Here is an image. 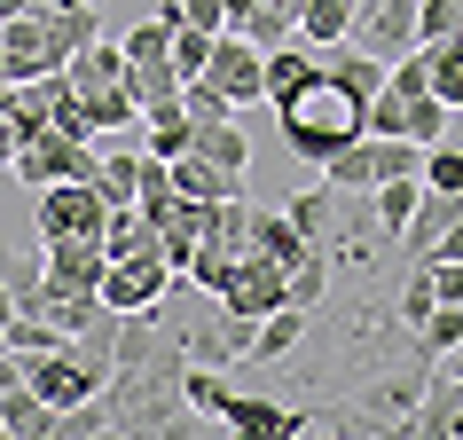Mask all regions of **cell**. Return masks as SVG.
<instances>
[{"label": "cell", "instance_id": "obj_1", "mask_svg": "<svg viewBox=\"0 0 463 440\" xmlns=\"http://www.w3.org/2000/svg\"><path fill=\"white\" fill-rule=\"evenodd\" d=\"M181 378H189V322L165 299L142 307V315H118V362H110V386H102L110 440H196Z\"/></svg>", "mask_w": 463, "mask_h": 440}, {"label": "cell", "instance_id": "obj_2", "mask_svg": "<svg viewBox=\"0 0 463 440\" xmlns=\"http://www.w3.org/2000/svg\"><path fill=\"white\" fill-rule=\"evenodd\" d=\"M283 213H291L298 236L330 260V275H369V268L392 260V236H385V220H377V205H369V189L322 181V189H298Z\"/></svg>", "mask_w": 463, "mask_h": 440}, {"label": "cell", "instance_id": "obj_3", "mask_svg": "<svg viewBox=\"0 0 463 440\" xmlns=\"http://www.w3.org/2000/svg\"><path fill=\"white\" fill-rule=\"evenodd\" d=\"M275 119H283V142H291V158H338L345 142H362L369 134V95L354 87V79L322 55L315 63V79L298 87V95H283L275 102Z\"/></svg>", "mask_w": 463, "mask_h": 440}, {"label": "cell", "instance_id": "obj_4", "mask_svg": "<svg viewBox=\"0 0 463 440\" xmlns=\"http://www.w3.org/2000/svg\"><path fill=\"white\" fill-rule=\"evenodd\" d=\"M189 409H204V416H220V425H236V433H251V440H298L307 433V401H275V393H236L220 369H204V362H189Z\"/></svg>", "mask_w": 463, "mask_h": 440}, {"label": "cell", "instance_id": "obj_5", "mask_svg": "<svg viewBox=\"0 0 463 440\" xmlns=\"http://www.w3.org/2000/svg\"><path fill=\"white\" fill-rule=\"evenodd\" d=\"M173 283H181V268L165 260V244L118 252V260L102 268V307H110V315H142V307H157V299H173Z\"/></svg>", "mask_w": 463, "mask_h": 440}, {"label": "cell", "instance_id": "obj_6", "mask_svg": "<svg viewBox=\"0 0 463 440\" xmlns=\"http://www.w3.org/2000/svg\"><path fill=\"white\" fill-rule=\"evenodd\" d=\"M32 220H40V236H102L110 196L95 181H48V189H32Z\"/></svg>", "mask_w": 463, "mask_h": 440}, {"label": "cell", "instance_id": "obj_7", "mask_svg": "<svg viewBox=\"0 0 463 440\" xmlns=\"http://www.w3.org/2000/svg\"><path fill=\"white\" fill-rule=\"evenodd\" d=\"M369 134H401V142L432 149L439 134H448V102H439L432 87H377V102H369Z\"/></svg>", "mask_w": 463, "mask_h": 440}, {"label": "cell", "instance_id": "obj_8", "mask_svg": "<svg viewBox=\"0 0 463 440\" xmlns=\"http://www.w3.org/2000/svg\"><path fill=\"white\" fill-rule=\"evenodd\" d=\"M102 173V142H71V134H40V142L16 149V181L24 189H48V181H95Z\"/></svg>", "mask_w": 463, "mask_h": 440}, {"label": "cell", "instance_id": "obj_9", "mask_svg": "<svg viewBox=\"0 0 463 440\" xmlns=\"http://www.w3.org/2000/svg\"><path fill=\"white\" fill-rule=\"evenodd\" d=\"M204 79H213V87L236 102V110H244V102H268V48H251L244 32H220V40H213V63H204Z\"/></svg>", "mask_w": 463, "mask_h": 440}, {"label": "cell", "instance_id": "obj_10", "mask_svg": "<svg viewBox=\"0 0 463 440\" xmlns=\"http://www.w3.org/2000/svg\"><path fill=\"white\" fill-rule=\"evenodd\" d=\"M102 268H110V244L102 236H40L48 292H102Z\"/></svg>", "mask_w": 463, "mask_h": 440}, {"label": "cell", "instance_id": "obj_11", "mask_svg": "<svg viewBox=\"0 0 463 440\" xmlns=\"http://www.w3.org/2000/svg\"><path fill=\"white\" fill-rule=\"evenodd\" d=\"M345 48L377 55V63H401L416 48V0H369L354 16V32H345Z\"/></svg>", "mask_w": 463, "mask_h": 440}, {"label": "cell", "instance_id": "obj_12", "mask_svg": "<svg viewBox=\"0 0 463 440\" xmlns=\"http://www.w3.org/2000/svg\"><path fill=\"white\" fill-rule=\"evenodd\" d=\"M220 307H236V315H275V307H291L283 268H275L268 252H244V260H236V275L220 283Z\"/></svg>", "mask_w": 463, "mask_h": 440}, {"label": "cell", "instance_id": "obj_13", "mask_svg": "<svg viewBox=\"0 0 463 440\" xmlns=\"http://www.w3.org/2000/svg\"><path fill=\"white\" fill-rule=\"evenodd\" d=\"M448 220H463V189H424V196H416V213H409V228H401V252L424 260V252L448 236Z\"/></svg>", "mask_w": 463, "mask_h": 440}, {"label": "cell", "instance_id": "obj_14", "mask_svg": "<svg viewBox=\"0 0 463 440\" xmlns=\"http://www.w3.org/2000/svg\"><path fill=\"white\" fill-rule=\"evenodd\" d=\"M291 8H298V40H307V48H338L369 0H291Z\"/></svg>", "mask_w": 463, "mask_h": 440}, {"label": "cell", "instance_id": "obj_15", "mask_svg": "<svg viewBox=\"0 0 463 440\" xmlns=\"http://www.w3.org/2000/svg\"><path fill=\"white\" fill-rule=\"evenodd\" d=\"M463 409V378L448 362H432V386H424V409H416V440H448Z\"/></svg>", "mask_w": 463, "mask_h": 440}, {"label": "cell", "instance_id": "obj_16", "mask_svg": "<svg viewBox=\"0 0 463 440\" xmlns=\"http://www.w3.org/2000/svg\"><path fill=\"white\" fill-rule=\"evenodd\" d=\"M173 189L196 196V205H220V196H236V189H244V173H228V166H213V158L181 149V158H173Z\"/></svg>", "mask_w": 463, "mask_h": 440}, {"label": "cell", "instance_id": "obj_17", "mask_svg": "<svg viewBox=\"0 0 463 440\" xmlns=\"http://www.w3.org/2000/svg\"><path fill=\"white\" fill-rule=\"evenodd\" d=\"M189 142H196V119L181 110V95H173V102H149V110H142V149H149V158H181Z\"/></svg>", "mask_w": 463, "mask_h": 440}, {"label": "cell", "instance_id": "obj_18", "mask_svg": "<svg viewBox=\"0 0 463 440\" xmlns=\"http://www.w3.org/2000/svg\"><path fill=\"white\" fill-rule=\"evenodd\" d=\"M228 32H244L251 48H283V40L298 32V8H291V0H244Z\"/></svg>", "mask_w": 463, "mask_h": 440}, {"label": "cell", "instance_id": "obj_19", "mask_svg": "<svg viewBox=\"0 0 463 440\" xmlns=\"http://www.w3.org/2000/svg\"><path fill=\"white\" fill-rule=\"evenodd\" d=\"M0 433L8 440H55V409L32 386H8L0 393Z\"/></svg>", "mask_w": 463, "mask_h": 440}, {"label": "cell", "instance_id": "obj_20", "mask_svg": "<svg viewBox=\"0 0 463 440\" xmlns=\"http://www.w3.org/2000/svg\"><path fill=\"white\" fill-rule=\"evenodd\" d=\"M307 307H275V315H260V339H251V362H291L298 339H307Z\"/></svg>", "mask_w": 463, "mask_h": 440}, {"label": "cell", "instance_id": "obj_21", "mask_svg": "<svg viewBox=\"0 0 463 440\" xmlns=\"http://www.w3.org/2000/svg\"><path fill=\"white\" fill-rule=\"evenodd\" d=\"M416 196H424V173H392V181H377V189H369V205H377V220H385L392 252H401V228H409Z\"/></svg>", "mask_w": 463, "mask_h": 440}, {"label": "cell", "instance_id": "obj_22", "mask_svg": "<svg viewBox=\"0 0 463 440\" xmlns=\"http://www.w3.org/2000/svg\"><path fill=\"white\" fill-rule=\"evenodd\" d=\"M251 252H268L275 268H291L298 252H315V244L298 236V220H291V213H260V205H251Z\"/></svg>", "mask_w": 463, "mask_h": 440}, {"label": "cell", "instance_id": "obj_23", "mask_svg": "<svg viewBox=\"0 0 463 440\" xmlns=\"http://www.w3.org/2000/svg\"><path fill=\"white\" fill-rule=\"evenodd\" d=\"M416 55H424V72H432V95L448 102V110H463V40H416Z\"/></svg>", "mask_w": 463, "mask_h": 440}, {"label": "cell", "instance_id": "obj_24", "mask_svg": "<svg viewBox=\"0 0 463 440\" xmlns=\"http://www.w3.org/2000/svg\"><path fill=\"white\" fill-rule=\"evenodd\" d=\"M196 158H213V166H228V173H244L251 166V134H244V126H236V119H220V126H196Z\"/></svg>", "mask_w": 463, "mask_h": 440}, {"label": "cell", "instance_id": "obj_25", "mask_svg": "<svg viewBox=\"0 0 463 440\" xmlns=\"http://www.w3.org/2000/svg\"><path fill=\"white\" fill-rule=\"evenodd\" d=\"M330 283H338V275H330V260H322V252H298L291 268H283V292H291V307H307V315L330 299Z\"/></svg>", "mask_w": 463, "mask_h": 440}, {"label": "cell", "instance_id": "obj_26", "mask_svg": "<svg viewBox=\"0 0 463 440\" xmlns=\"http://www.w3.org/2000/svg\"><path fill=\"white\" fill-rule=\"evenodd\" d=\"M126 95L142 102V110L149 102H173L181 95V72H173V63H126Z\"/></svg>", "mask_w": 463, "mask_h": 440}, {"label": "cell", "instance_id": "obj_27", "mask_svg": "<svg viewBox=\"0 0 463 440\" xmlns=\"http://www.w3.org/2000/svg\"><path fill=\"white\" fill-rule=\"evenodd\" d=\"M134 173H142V149H102V173H95V189L110 196V205H134Z\"/></svg>", "mask_w": 463, "mask_h": 440}, {"label": "cell", "instance_id": "obj_28", "mask_svg": "<svg viewBox=\"0 0 463 440\" xmlns=\"http://www.w3.org/2000/svg\"><path fill=\"white\" fill-rule=\"evenodd\" d=\"M213 40H220V32L173 24V72H181V79H204V63H213Z\"/></svg>", "mask_w": 463, "mask_h": 440}, {"label": "cell", "instance_id": "obj_29", "mask_svg": "<svg viewBox=\"0 0 463 440\" xmlns=\"http://www.w3.org/2000/svg\"><path fill=\"white\" fill-rule=\"evenodd\" d=\"M181 110H189L196 126H220V119H236V102L220 95L213 79H181Z\"/></svg>", "mask_w": 463, "mask_h": 440}, {"label": "cell", "instance_id": "obj_30", "mask_svg": "<svg viewBox=\"0 0 463 440\" xmlns=\"http://www.w3.org/2000/svg\"><path fill=\"white\" fill-rule=\"evenodd\" d=\"M126 63H173V16H149L142 32H126Z\"/></svg>", "mask_w": 463, "mask_h": 440}, {"label": "cell", "instance_id": "obj_31", "mask_svg": "<svg viewBox=\"0 0 463 440\" xmlns=\"http://www.w3.org/2000/svg\"><path fill=\"white\" fill-rule=\"evenodd\" d=\"M424 189H463V149H448V142L424 149Z\"/></svg>", "mask_w": 463, "mask_h": 440}, {"label": "cell", "instance_id": "obj_32", "mask_svg": "<svg viewBox=\"0 0 463 440\" xmlns=\"http://www.w3.org/2000/svg\"><path fill=\"white\" fill-rule=\"evenodd\" d=\"M236 8H244V0H181V24H196V32H228V24H236Z\"/></svg>", "mask_w": 463, "mask_h": 440}, {"label": "cell", "instance_id": "obj_33", "mask_svg": "<svg viewBox=\"0 0 463 440\" xmlns=\"http://www.w3.org/2000/svg\"><path fill=\"white\" fill-rule=\"evenodd\" d=\"M16 149H24V134H16V119H8V102H0V166H16Z\"/></svg>", "mask_w": 463, "mask_h": 440}, {"label": "cell", "instance_id": "obj_34", "mask_svg": "<svg viewBox=\"0 0 463 440\" xmlns=\"http://www.w3.org/2000/svg\"><path fill=\"white\" fill-rule=\"evenodd\" d=\"M424 260H463V220H448V236H439V244L424 252Z\"/></svg>", "mask_w": 463, "mask_h": 440}, {"label": "cell", "instance_id": "obj_35", "mask_svg": "<svg viewBox=\"0 0 463 440\" xmlns=\"http://www.w3.org/2000/svg\"><path fill=\"white\" fill-rule=\"evenodd\" d=\"M448 8H456V40H463V0H448Z\"/></svg>", "mask_w": 463, "mask_h": 440}]
</instances>
